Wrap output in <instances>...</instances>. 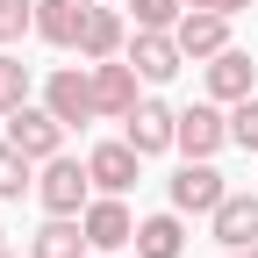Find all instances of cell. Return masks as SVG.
<instances>
[{"label":"cell","instance_id":"6da1fadb","mask_svg":"<svg viewBox=\"0 0 258 258\" xmlns=\"http://www.w3.org/2000/svg\"><path fill=\"white\" fill-rule=\"evenodd\" d=\"M43 108L72 129V122H93L101 115V101H93V72H79V64H64V72H50V86H43Z\"/></svg>","mask_w":258,"mask_h":258},{"label":"cell","instance_id":"2e32d148","mask_svg":"<svg viewBox=\"0 0 258 258\" xmlns=\"http://www.w3.org/2000/svg\"><path fill=\"white\" fill-rule=\"evenodd\" d=\"M79 50H86V57H115V50H122V15H108V8H86Z\"/></svg>","mask_w":258,"mask_h":258},{"label":"cell","instance_id":"7a4b0ae2","mask_svg":"<svg viewBox=\"0 0 258 258\" xmlns=\"http://www.w3.org/2000/svg\"><path fill=\"white\" fill-rule=\"evenodd\" d=\"M222 194L230 186H222V172L208 165V158H186V165L172 172V208H186V215H215Z\"/></svg>","mask_w":258,"mask_h":258},{"label":"cell","instance_id":"7402d4cb","mask_svg":"<svg viewBox=\"0 0 258 258\" xmlns=\"http://www.w3.org/2000/svg\"><path fill=\"white\" fill-rule=\"evenodd\" d=\"M22 29H36V0H0V43H15Z\"/></svg>","mask_w":258,"mask_h":258},{"label":"cell","instance_id":"603a6c76","mask_svg":"<svg viewBox=\"0 0 258 258\" xmlns=\"http://www.w3.org/2000/svg\"><path fill=\"white\" fill-rule=\"evenodd\" d=\"M215 8H222V15H244V8H251V0H215Z\"/></svg>","mask_w":258,"mask_h":258},{"label":"cell","instance_id":"cb8c5ba5","mask_svg":"<svg viewBox=\"0 0 258 258\" xmlns=\"http://www.w3.org/2000/svg\"><path fill=\"white\" fill-rule=\"evenodd\" d=\"M230 258H258V244H244V251H230Z\"/></svg>","mask_w":258,"mask_h":258},{"label":"cell","instance_id":"44dd1931","mask_svg":"<svg viewBox=\"0 0 258 258\" xmlns=\"http://www.w3.org/2000/svg\"><path fill=\"white\" fill-rule=\"evenodd\" d=\"M129 8H137V29H179L186 0H129Z\"/></svg>","mask_w":258,"mask_h":258},{"label":"cell","instance_id":"277c9868","mask_svg":"<svg viewBox=\"0 0 258 258\" xmlns=\"http://www.w3.org/2000/svg\"><path fill=\"white\" fill-rule=\"evenodd\" d=\"M8 144H15V151H29V158H57L64 122H57L50 108H29V101H22V108L8 115Z\"/></svg>","mask_w":258,"mask_h":258},{"label":"cell","instance_id":"ac0fdd59","mask_svg":"<svg viewBox=\"0 0 258 258\" xmlns=\"http://www.w3.org/2000/svg\"><path fill=\"white\" fill-rule=\"evenodd\" d=\"M29 101V64L22 57H0V115H15Z\"/></svg>","mask_w":258,"mask_h":258},{"label":"cell","instance_id":"e0dca14e","mask_svg":"<svg viewBox=\"0 0 258 258\" xmlns=\"http://www.w3.org/2000/svg\"><path fill=\"white\" fill-rule=\"evenodd\" d=\"M137 251H144V258H179V251H186L179 215H151V222H137Z\"/></svg>","mask_w":258,"mask_h":258},{"label":"cell","instance_id":"9c48e42d","mask_svg":"<svg viewBox=\"0 0 258 258\" xmlns=\"http://www.w3.org/2000/svg\"><path fill=\"white\" fill-rule=\"evenodd\" d=\"M251 86H258L251 50H215V57H208V93H215V101H244Z\"/></svg>","mask_w":258,"mask_h":258},{"label":"cell","instance_id":"52a82bcc","mask_svg":"<svg viewBox=\"0 0 258 258\" xmlns=\"http://www.w3.org/2000/svg\"><path fill=\"white\" fill-rule=\"evenodd\" d=\"M137 165H144V151L137 144H101V151H93L86 158V172H93V186H101V194H129V186H137Z\"/></svg>","mask_w":258,"mask_h":258},{"label":"cell","instance_id":"7c38bea8","mask_svg":"<svg viewBox=\"0 0 258 258\" xmlns=\"http://www.w3.org/2000/svg\"><path fill=\"white\" fill-rule=\"evenodd\" d=\"M93 101H101V115H129V108H137V64L101 57V64H93Z\"/></svg>","mask_w":258,"mask_h":258},{"label":"cell","instance_id":"3957f363","mask_svg":"<svg viewBox=\"0 0 258 258\" xmlns=\"http://www.w3.org/2000/svg\"><path fill=\"white\" fill-rule=\"evenodd\" d=\"M86 186H93V172L79 165V158H50L43 179H36V194H43L50 215H79V208H86Z\"/></svg>","mask_w":258,"mask_h":258},{"label":"cell","instance_id":"83f0119b","mask_svg":"<svg viewBox=\"0 0 258 258\" xmlns=\"http://www.w3.org/2000/svg\"><path fill=\"white\" fill-rule=\"evenodd\" d=\"M86 8H93V0H86Z\"/></svg>","mask_w":258,"mask_h":258},{"label":"cell","instance_id":"30bf717a","mask_svg":"<svg viewBox=\"0 0 258 258\" xmlns=\"http://www.w3.org/2000/svg\"><path fill=\"white\" fill-rule=\"evenodd\" d=\"M222 144H230V115H215V108H186L179 115V151L186 158H215Z\"/></svg>","mask_w":258,"mask_h":258},{"label":"cell","instance_id":"d6986e66","mask_svg":"<svg viewBox=\"0 0 258 258\" xmlns=\"http://www.w3.org/2000/svg\"><path fill=\"white\" fill-rule=\"evenodd\" d=\"M22 186H29V151L0 144V201H22Z\"/></svg>","mask_w":258,"mask_h":258},{"label":"cell","instance_id":"9a60e30c","mask_svg":"<svg viewBox=\"0 0 258 258\" xmlns=\"http://www.w3.org/2000/svg\"><path fill=\"white\" fill-rule=\"evenodd\" d=\"M79 244H86V222L72 230V215H50L36 230V244H29V258H79Z\"/></svg>","mask_w":258,"mask_h":258},{"label":"cell","instance_id":"484cf974","mask_svg":"<svg viewBox=\"0 0 258 258\" xmlns=\"http://www.w3.org/2000/svg\"><path fill=\"white\" fill-rule=\"evenodd\" d=\"M0 258H8V251H0Z\"/></svg>","mask_w":258,"mask_h":258},{"label":"cell","instance_id":"ffe728a7","mask_svg":"<svg viewBox=\"0 0 258 258\" xmlns=\"http://www.w3.org/2000/svg\"><path fill=\"white\" fill-rule=\"evenodd\" d=\"M230 144L258 151V101H251V93H244V101H230Z\"/></svg>","mask_w":258,"mask_h":258},{"label":"cell","instance_id":"5bb4252c","mask_svg":"<svg viewBox=\"0 0 258 258\" xmlns=\"http://www.w3.org/2000/svg\"><path fill=\"white\" fill-rule=\"evenodd\" d=\"M79 29H86V0H36V36L79 43Z\"/></svg>","mask_w":258,"mask_h":258},{"label":"cell","instance_id":"ba28073f","mask_svg":"<svg viewBox=\"0 0 258 258\" xmlns=\"http://www.w3.org/2000/svg\"><path fill=\"white\" fill-rule=\"evenodd\" d=\"M79 222H86V244H93V251H122V244H137V215H129L122 201H93Z\"/></svg>","mask_w":258,"mask_h":258},{"label":"cell","instance_id":"8fae6325","mask_svg":"<svg viewBox=\"0 0 258 258\" xmlns=\"http://www.w3.org/2000/svg\"><path fill=\"white\" fill-rule=\"evenodd\" d=\"M215 244H258V194H222V208H215Z\"/></svg>","mask_w":258,"mask_h":258},{"label":"cell","instance_id":"4316f807","mask_svg":"<svg viewBox=\"0 0 258 258\" xmlns=\"http://www.w3.org/2000/svg\"><path fill=\"white\" fill-rule=\"evenodd\" d=\"M0 237H8V230H0Z\"/></svg>","mask_w":258,"mask_h":258},{"label":"cell","instance_id":"5b68a950","mask_svg":"<svg viewBox=\"0 0 258 258\" xmlns=\"http://www.w3.org/2000/svg\"><path fill=\"white\" fill-rule=\"evenodd\" d=\"M179 50L186 57H215V50H230V15L222 8H194V15H179Z\"/></svg>","mask_w":258,"mask_h":258},{"label":"cell","instance_id":"4fadbf2b","mask_svg":"<svg viewBox=\"0 0 258 258\" xmlns=\"http://www.w3.org/2000/svg\"><path fill=\"white\" fill-rule=\"evenodd\" d=\"M179 36H165V29H137V50H129V64H137L144 79H172L179 72Z\"/></svg>","mask_w":258,"mask_h":258},{"label":"cell","instance_id":"8992f818","mask_svg":"<svg viewBox=\"0 0 258 258\" xmlns=\"http://www.w3.org/2000/svg\"><path fill=\"white\" fill-rule=\"evenodd\" d=\"M122 122H129V144H137L144 158H151V151H165V144H179V115H172L165 101H137Z\"/></svg>","mask_w":258,"mask_h":258},{"label":"cell","instance_id":"d4e9b609","mask_svg":"<svg viewBox=\"0 0 258 258\" xmlns=\"http://www.w3.org/2000/svg\"><path fill=\"white\" fill-rule=\"evenodd\" d=\"M186 8H215V0H186Z\"/></svg>","mask_w":258,"mask_h":258}]
</instances>
